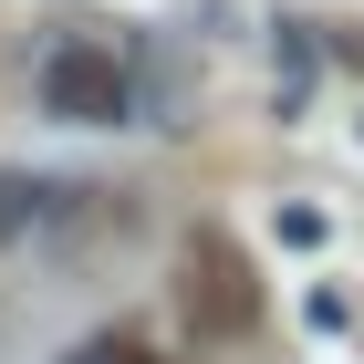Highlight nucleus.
I'll return each instance as SVG.
<instances>
[{
	"label": "nucleus",
	"mask_w": 364,
	"mask_h": 364,
	"mask_svg": "<svg viewBox=\"0 0 364 364\" xmlns=\"http://www.w3.org/2000/svg\"><path fill=\"white\" fill-rule=\"evenodd\" d=\"M31 219H42V188H31L21 167H0V240H21Z\"/></svg>",
	"instance_id": "obj_3"
},
{
	"label": "nucleus",
	"mask_w": 364,
	"mask_h": 364,
	"mask_svg": "<svg viewBox=\"0 0 364 364\" xmlns=\"http://www.w3.org/2000/svg\"><path fill=\"white\" fill-rule=\"evenodd\" d=\"M177 312H188L198 343H240L260 323V281H250V250L229 229H188L177 250Z\"/></svg>",
	"instance_id": "obj_1"
},
{
	"label": "nucleus",
	"mask_w": 364,
	"mask_h": 364,
	"mask_svg": "<svg viewBox=\"0 0 364 364\" xmlns=\"http://www.w3.org/2000/svg\"><path fill=\"white\" fill-rule=\"evenodd\" d=\"M63 364H156V354H146V333H84Z\"/></svg>",
	"instance_id": "obj_4"
},
{
	"label": "nucleus",
	"mask_w": 364,
	"mask_h": 364,
	"mask_svg": "<svg viewBox=\"0 0 364 364\" xmlns=\"http://www.w3.org/2000/svg\"><path fill=\"white\" fill-rule=\"evenodd\" d=\"M42 105H53L63 125H125V114H136V84H125V63H114L105 42H63V53L42 63Z\"/></svg>",
	"instance_id": "obj_2"
}]
</instances>
